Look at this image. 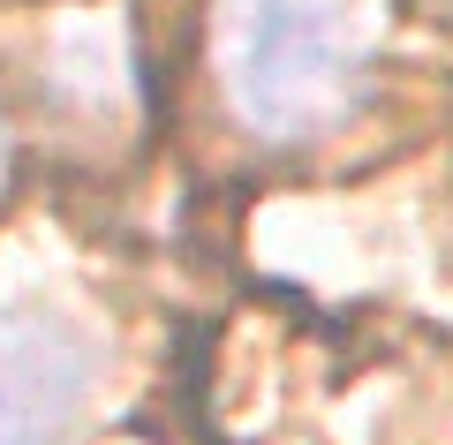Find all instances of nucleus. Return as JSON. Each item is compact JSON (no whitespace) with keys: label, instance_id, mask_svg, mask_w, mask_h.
<instances>
[{"label":"nucleus","instance_id":"nucleus-1","mask_svg":"<svg viewBox=\"0 0 453 445\" xmlns=\"http://www.w3.org/2000/svg\"><path fill=\"white\" fill-rule=\"evenodd\" d=\"M371 91V46L340 0H250L234 38V106L257 136L310 143Z\"/></svg>","mask_w":453,"mask_h":445},{"label":"nucleus","instance_id":"nucleus-2","mask_svg":"<svg viewBox=\"0 0 453 445\" xmlns=\"http://www.w3.org/2000/svg\"><path fill=\"white\" fill-rule=\"evenodd\" d=\"M98 385V340L61 303L0 310V445H61Z\"/></svg>","mask_w":453,"mask_h":445}]
</instances>
